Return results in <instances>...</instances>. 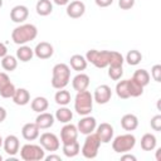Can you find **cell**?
<instances>
[{"instance_id": "obj_1", "label": "cell", "mask_w": 161, "mask_h": 161, "mask_svg": "<svg viewBox=\"0 0 161 161\" xmlns=\"http://www.w3.org/2000/svg\"><path fill=\"white\" fill-rule=\"evenodd\" d=\"M38 35V29L33 24H20L11 31V39L18 45H24L34 40Z\"/></svg>"}, {"instance_id": "obj_2", "label": "cell", "mask_w": 161, "mask_h": 161, "mask_svg": "<svg viewBox=\"0 0 161 161\" xmlns=\"http://www.w3.org/2000/svg\"><path fill=\"white\" fill-rule=\"evenodd\" d=\"M70 80V68L65 63H58L52 69V87L63 89Z\"/></svg>"}, {"instance_id": "obj_3", "label": "cell", "mask_w": 161, "mask_h": 161, "mask_svg": "<svg viewBox=\"0 0 161 161\" xmlns=\"http://www.w3.org/2000/svg\"><path fill=\"white\" fill-rule=\"evenodd\" d=\"M93 102H94L93 96L87 89L82 91V92H77V96L74 98V109L78 114L87 116L92 112Z\"/></svg>"}, {"instance_id": "obj_4", "label": "cell", "mask_w": 161, "mask_h": 161, "mask_svg": "<svg viewBox=\"0 0 161 161\" xmlns=\"http://www.w3.org/2000/svg\"><path fill=\"white\" fill-rule=\"evenodd\" d=\"M136 145V137L131 133L119 135L112 138V148L117 153H125L131 151Z\"/></svg>"}, {"instance_id": "obj_5", "label": "cell", "mask_w": 161, "mask_h": 161, "mask_svg": "<svg viewBox=\"0 0 161 161\" xmlns=\"http://www.w3.org/2000/svg\"><path fill=\"white\" fill-rule=\"evenodd\" d=\"M101 143L102 142H101V140H99V137L97 136L96 132H92V133L87 135V137L84 140V143L82 146V150H80L82 155L86 158H94V157H97Z\"/></svg>"}, {"instance_id": "obj_6", "label": "cell", "mask_w": 161, "mask_h": 161, "mask_svg": "<svg viewBox=\"0 0 161 161\" xmlns=\"http://www.w3.org/2000/svg\"><path fill=\"white\" fill-rule=\"evenodd\" d=\"M20 157L24 161H40L45 157V150L40 145L26 143L20 148Z\"/></svg>"}, {"instance_id": "obj_7", "label": "cell", "mask_w": 161, "mask_h": 161, "mask_svg": "<svg viewBox=\"0 0 161 161\" xmlns=\"http://www.w3.org/2000/svg\"><path fill=\"white\" fill-rule=\"evenodd\" d=\"M87 62L92 63L97 68H106L108 67V59H109V50H97L91 49L86 54Z\"/></svg>"}, {"instance_id": "obj_8", "label": "cell", "mask_w": 161, "mask_h": 161, "mask_svg": "<svg viewBox=\"0 0 161 161\" xmlns=\"http://www.w3.org/2000/svg\"><path fill=\"white\" fill-rule=\"evenodd\" d=\"M39 142H40V146L45 151H50V152L58 151V148L60 147L59 138L57 137V135H54L52 132H44V133H42L40 137H39Z\"/></svg>"}, {"instance_id": "obj_9", "label": "cell", "mask_w": 161, "mask_h": 161, "mask_svg": "<svg viewBox=\"0 0 161 161\" xmlns=\"http://www.w3.org/2000/svg\"><path fill=\"white\" fill-rule=\"evenodd\" d=\"M92 96H93V101L97 102L98 104H106L111 101L112 97L111 87L107 84H101L94 89V93Z\"/></svg>"}, {"instance_id": "obj_10", "label": "cell", "mask_w": 161, "mask_h": 161, "mask_svg": "<svg viewBox=\"0 0 161 161\" xmlns=\"http://www.w3.org/2000/svg\"><path fill=\"white\" fill-rule=\"evenodd\" d=\"M15 86L10 82V78L6 73L0 72V96L3 98H11L15 93Z\"/></svg>"}, {"instance_id": "obj_11", "label": "cell", "mask_w": 161, "mask_h": 161, "mask_svg": "<svg viewBox=\"0 0 161 161\" xmlns=\"http://www.w3.org/2000/svg\"><path fill=\"white\" fill-rule=\"evenodd\" d=\"M96 127H97V121L94 117L87 114V116H83V118L78 122L77 125V128H78V132H80L82 135H89L92 132L96 131Z\"/></svg>"}, {"instance_id": "obj_12", "label": "cell", "mask_w": 161, "mask_h": 161, "mask_svg": "<svg viewBox=\"0 0 161 161\" xmlns=\"http://www.w3.org/2000/svg\"><path fill=\"white\" fill-rule=\"evenodd\" d=\"M78 128L77 126L72 125V123H64V126L60 130V141L62 143H68L72 141H75L78 137Z\"/></svg>"}, {"instance_id": "obj_13", "label": "cell", "mask_w": 161, "mask_h": 161, "mask_svg": "<svg viewBox=\"0 0 161 161\" xmlns=\"http://www.w3.org/2000/svg\"><path fill=\"white\" fill-rule=\"evenodd\" d=\"M67 15L72 19H78L86 13V5L80 0H74L67 4Z\"/></svg>"}, {"instance_id": "obj_14", "label": "cell", "mask_w": 161, "mask_h": 161, "mask_svg": "<svg viewBox=\"0 0 161 161\" xmlns=\"http://www.w3.org/2000/svg\"><path fill=\"white\" fill-rule=\"evenodd\" d=\"M96 133L99 137V140H101L102 143H108L113 138L114 130H113V127L109 123L103 122V123H101V125H98L96 127Z\"/></svg>"}, {"instance_id": "obj_15", "label": "cell", "mask_w": 161, "mask_h": 161, "mask_svg": "<svg viewBox=\"0 0 161 161\" xmlns=\"http://www.w3.org/2000/svg\"><path fill=\"white\" fill-rule=\"evenodd\" d=\"M29 16V9L25 5H15L10 10V19L14 23L23 24Z\"/></svg>"}, {"instance_id": "obj_16", "label": "cell", "mask_w": 161, "mask_h": 161, "mask_svg": "<svg viewBox=\"0 0 161 161\" xmlns=\"http://www.w3.org/2000/svg\"><path fill=\"white\" fill-rule=\"evenodd\" d=\"M54 53V48L48 42H40L34 48V55L39 59H49Z\"/></svg>"}, {"instance_id": "obj_17", "label": "cell", "mask_w": 161, "mask_h": 161, "mask_svg": "<svg viewBox=\"0 0 161 161\" xmlns=\"http://www.w3.org/2000/svg\"><path fill=\"white\" fill-rule=\"evenodd\" d=\"M3 147L5 150V152L10 156H15L19 151V147H20V142H19V138L15 136V135H9L4 138V142H3Z\"/></svg>"}, {"instance_id": "obj_18", "label": "cell", "mask_w": 161, "mask_h": 161, "mask_svg": "<svg viewBox=\"0 0 161 161\" xmlns=\"http://www.w3.org/2000/svg\"><path fill=\"white\" fill-rule=\"evenodd\" d=\"M54 121H55V117L49 113V112H40L36 118H35V123L36 126L40 128V130H47V128H50L53 125H54Z\"/></svg>"}, {"instance_id": "obj_19", "label": "cell", "mask_w": 161, "mask_h": 161, "mask_svg": "<svg viewBox=\"0 0 161 161\" xmlns=\"http://www.w3.org/2000/svg\"><path fill=\"white\" fill-rule=\"evenodd\" d=\"M39 132H40V128L36 126V123H25L21 128V136L26 140V141H34L39 137Z\"/></svg>"}, {"instance_id": "obj_20", "label": "cell", "mask_w": 161, "mask_h": 161, "mask_svg": "<svg viewBox=\"0 0 161 161\" xmlns=\"http://www.w3.org/2000/svg\"><path fill=\"white\" fill-rule=\"evenodd\" d=\"M89 83H91V80H89L88 74L82 73V72H80V73H78V74H77V75L73 78V80H72L73 89H74V91H77V92L86 91V89L88 88Z\"/></svg>"}, {"instance_id": "obj_21", "label": "cell", "mask_w": 161, "mask_h": 161, "mask_svg": "<svg viewBox=\"0 0 161 161\" xmlns=\"http://www.w3.org/2000/svg\"><path fill=\"white\" fill-rule=\"evenodd\" d=\"M121 126L126 131H135L138 127V118L132 113H126L121 118Z\"/></svg>"}, {"instance_id": "obj_22", "label": "cell", "mask_w": 161, "mask_h": 161, "mask_svg": "<svg viewBox=\"0 0 161 161\" xmlns=\"http://www.w3.org/2000/svg\"><path fill=\"white\" fill-rule=\"evenodd\" d=\"M14 103L18 106H25L30 102V93L25 88H16L14 96L11 97Z\"/></svg>"}, {"instance_id": "obj_23", "label": "cell", "mask_w": 161, "mask_h": 161, "mask_svg": "<svg viewBox=\"0 0 161 161\" xmlns=\"http://www.w3.org/2000/svg\"><path fill=\"white\" fill-rule=\"evenodd\" d=\"M87 64H88V62H87L86 57H83V55H80V54H74V55H72L70 59H69V65H70V68H72L73 70H77V72L84 70V69L87 68Z\"/></svg>"}, {"instance_id": "obj_24", "label": "cell", "mask_w": 161, "mask_h": 161, "mask_svg": "<svg viewBox=\"0 0 161 161\" xmlns=\"http://www.w3.org/2000/svg\"><path fill=\"white\" fill-rule=\"evenodd\" d=\"M33 57H34V49H31L30 47H28L25 44L24 45H20L18 48V50H16V58L20 62L26 63V62L31 60Z\"/></svg>"}, {"instance_id": "obj_25", "label": "cell", "mask_w": 161, "mask_h": 161, "mask_svg": "<svg viewBox=\"0 0 161 161\" xmlns=\"http://www.w3.org/2000/svg\"><path fill=\"white\" fill-rule=\"evenodd\" d=\"M156 145H157V140H156L155 135L145 133L141 137V148L143 151H152L156 148Z\"/></svg>"}, {"instance_id": "obj_26", "label": "cell", "mask_w": 161, "mask_h": 161, "mask_svg": "<svg viewBox=\"0 0 161 161\" xmlns=\"http://www.w3.org/2000/svg\"><path fill=\"white\" fill-rule=\"evenodd\" d=\"M30 107H31V109H33L34 112L40 113V112H44V111L48 109V107H49V102H48V99H47L45 97L39 96V97H35V98L31 101Z\"/></svg>"}, {"instance_id": "obj_27", "label": "cell", "mask_w": 161, "mask_h": 161, "mask_svg": "<svg viewBox=\"0 0 161 161\" xmlns=\"http://www.w3.org/2000/svg\"><path fill=\"white\" fill-rule=\"evenodd\" d=\"M54 117H55L57 121H59L62 123H68L73 118V112L69 108H67L65 106H60V108L57 109Z\"/></svg>"}, {"instance_id": "obj_28", "label": "cell", "mask_w": 161, "mask_h": 161, "mask_svg": "<svg viewBox=\"0 0 161 161\" xmlns=\"http://www.w3.org/2000/svg\"><path fill=\"white\" fill-rule=\"evenodd\" d=\"M36 14L40 16H47L53 11V4L50 0H39L35 5Z\"/></svg>"}, {"instance_id": "obj_29", "label": "cell", "mask_w": 161, "mask_h": 161, "mask_svg": "<svg viewBox=\"0 0 161 161\" xmlns=\"http://www.w3.org/2000/svg\"><path fill=\"white\" fill-rule=\"evenodd\" d=\"M79 152H80V147H79V143H78L77 140L72 141V142H68V143H63V153H64V156L74 157Z\"/></svg>"}, {"instance_id": "obj_30", "label": "cell", "mask_w": 161, "mask_h": 161, "mask_svg": "<svg viewBox=\"0 0 161 161\" xmlns=\"http://www.w3.org/2000/svg\"><path fill=\"white\" fill-rule=\"evenodd\" d=\"M132 79L135 82H137L141 87H146L148 83H150V73L146 70V69H137L133 75H132Z\"/></svg>"}, {"instance_id": "obj_31", "label": "cell", "mask_w": 161, "mask_h": 161, "mask_svg": "<svg viewBox=\"0 0 161 161\" xmlns=\"http://www.w3.org/2000/svg\"><path fill=\"white\" fill-rule=\"evenodd\" d=\"M1 67H3V69L8 70V72L15 70L18 67V58L14 55L6 54L4 58H1Z\"/></svg>"}, {"instance_id": "obj_32", "label": "cell", "mask_w": 161, "mask_h": 161, "mask_svg": "<svg viewBox=\"0 0 161 161\" xmlns=\"http://www.w3.org/2000/svg\"><path fill=\"white\" fill-rule=\"evenodd\" d=\"M116 94L122 99H128L131 97L130 91H128V79L119 80L116 84Z\"/></svg>"}, {"instance_id": "obj_33", "label": "cell", "mask_w": 161, "mask_h": 161, "mask_svg": "<svg viewBox=\"0 0 161 161\" xmlns=\"http://www.w3.org/2000/svg\"><path fill=\"white\" fill-rule=\"evenodd\" d=\"M70 93L67 91V89H58L57 93L54 94V101L59 106H67L69 102H70Z\"/></svg>"}, {"instance_id": "obj_34", "label": "cell", "mask_w": 161, "mask_h": 161, "mask_svg": "<svg viewBox=\"0 0 161 161\" xmlns=\"http://www.w3.org/2000/svg\"><path fill=\"white\" fill-rule=\"evenodd\" d=\"M125 63V58L119 52L109 50V59H108V67H122Z\"/></svg>"}, {"instance_id": "obj_35", "label": "cell", "mask_w": 161, "mask_h": 161, "mask_svg": "<svg viewBox=\"0 0 161 161\" xmlns=\"http://www.w3.org/2000/svg\"><path fill=\"white\" fill-rule=\"evenodd\" d=\"M125 60H126L127 64H130V65H137V64H140L141 60H142V54H141L138 50L132 49V50H130V52L126 54Z\"/></svg>"}, {"instance_id": "obj_36", "label": "cell", "mask_w": 161, "mask_h": 161, "mask_svg": "<svg viewBox=\"0 0 161 161\" xmlns=\"http://www.w3.org/2000/svg\"><path fill=\"white\" fill-rule=\"evenodd\" d=\"M128 91L131 97H140L143 93V87H141L137 82H135L132 78L128 79Z\"/></svg>"}, {"instance_id": "obj_37", "label": "cell", "mask_w": 161, "mask_h": 161, "mask_svg": "<svg viewBox=\"0 0 161 161\" xmlns=\"http://www.w3.org/2000/svg\"><path fill=\"white\" fill-rule=\"evenodd\" d=\"M123 75V69L122 67H109L108 68V77L113 80L121 79Z\"/></svg>"}, {"instance_id": "obj_38", "label": "cell", "mask_w": 161, "mask_h": 161, "mask_svg": "<svg viewBox=\"0 0 161 161\" xmlns=\"http://www.w3.org/2000/svg\"><path fill=\"white\" fill-rule=\"evenodd\" d=\"M151 77L153 78V80L161 82V65L160 64H155L151 68Z\"/></svg>"}, {"instance_id": "obj_39", "label": "cell", "mask_w": 161, "mask_h": 161, "mask_svg": "<svg viewBox=\"0 0 161 161\" xmlns=\"http://www.w3.org/2000/svg\"><path fill=\"white\" fill-rule=\"evenodd\" d=\"M151 128L153 131H161V114H156L151 118Z\"/></svg>"}, {"instance_id": "obj_40", "label": "cell", "mask_w": 161, "mask_h": 161, "mask_svg": "<svg viewBox=\"0 0 161 161\" xmlns=\"http://www.w3.org/2000/svg\"><path fill=\"white\" fill-rule=\"evenodd\" d=\"M136 0H118V6L122 10H130L131 8H133Z\"/></svg>"}, {"instance_id": "obj_41", "label": "cell", "mask_w": 161, "mask_h": 161, "mask_svg": "<svg viewBox=\"0 0 161 161\" xmlns=\"http://www.w3.org/2000/svg\"><path fill=\"white\" fill-rule=\"evenodd\" d=\"M94 3L99 8H107L113 3V0H94Z\"/></svg>"}, {"instance_id": "obj_42", "label": "cell", "mask_w": 161, "mask_h": 161, "mask_svg": "<svg viewBox=\"0 0 161 161\" xmlns=\"http://www.w3.org/2000/svg\"><path fill=\"white\" fill-rule=\"evenodd\" d=\"M6 54H8V48H6V45H5L3 42H0V58H4Z\"/></svg>"}, {"instance_id": "obj_43", "label": "cell", "mask_w": 161, "mask_h": 161, "mask_svg": "<svg viewBox=\"0 0 161 161\" xmlns=\"http://www.w3.org/2000/svg\"><path fill=\"white\" fill-rule=\"evenodd\" d=\"M47 161H53V160H55V161H62V158H60V156H58V155H49V156H45L44 157Z\"/></svg>"}, {"instance_id": "obj_44", "label": "cell", "mask_w": 161, "mask_h": 161, "mask_svg": "<svg viewBox=\"0 0 161 161\" xmlns=\"http://www.w3.org/2000/svg\"><path fill=\"white\" fill-rule=\"evenodd\" d=\"M6 114H8V113H6V109H5L4 107H1V106H0V123L5 121Z\"/></svg>"}, {"instance_id": "obj_45", "label": "cell", "mask_w": 161, "mask_h": 161, "mask_svg": "<svg viewBox=\"0 0 161 161\" xmlns=\"http://www.w3.org/2000/svg\"><path fill=\"white\" fill-rule=\"evenodd\" d=\"M121 160H122V161H125V160L136 161V156H133V155H130V153H126V152H125V155H123V156H121Z\"/></svg>"}, {"instance_id": "obj_46", "label": "cell", "mask_w": 161, "mask_h": 161, "mask_svg": "<svg viewBox=\"0 0 161 161\" xmlns=\"http://www.w3.org/2000/svg\"><path fill=\"white\" fill-rule=\"evenodd\" d=\"M53 3L59 5V6H62V5H67L69 3V0H53Z\"/></svg>"}, {"instance_id": "obj_47", "label": "cell", "mask_w": 161, "mask_h": 161, "mask_svg": "<svg viewBox=\"0 0 161 161\" xmlns=\"http://www.w3.org/2000/svg\"><path fill=\"white\" fill-rule=\"evenodd\" d=\"M160 152H161V148H157V151H156V160L157 161H160Z\"/></svg>"}, {"instance_id": "obj_48", "label": "cell", "mask_w": 161, "mask_h": 161, "mask_svg": "<svg viewBox=\"0 0 161 161\" xmlns=\"http://www.w3.org/2000/svg\"><path fill=\"white\" fill-rule=\"evenodd\" d=\"M3 142H4V140H3V137H1V136H0V147H1V146H3Z\"/></svg>"}, {"instance_id": "obj_49", "label": "cell", "mask_w": 161, "mask_h": 161, "mask_svg": "<svg viewBox=\"0 0 161 161\" xmlns=\"http://www.w3.org/2000/svg\"><path fill=\"white\" fill-rule=\"evenodd\" d=\"M1 6H3V0H0V9H1Z\"/></svg>"}, {"instance_id": "obj_50", "label": "cell", "mask_w": 161, "mask_h": 161, "mask_svg": "<svg viewBox=\"0 0 161 161\" xmlns=\"http://www.w3.org/2000/svg\"><path fill=\"white\" fill-rule=\"evenodd\" d=\"M3 160H4V158H3V156L0 155V161H3Z\"/></svg>"}]
</instances>
